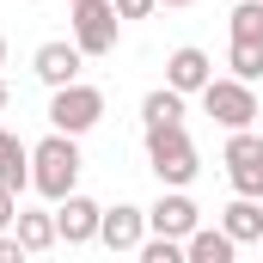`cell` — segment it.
Masks as SVG:
<instances>
[{
    "mask_svg": "<svg viewBox=\"0 0 263 263\" xmlns=\"http://www.w3.org/2000/svg\"><path fill=\"white\" fill-rule=\"evenodd\" d=\"M141 147H147V172L159 178V190H190L202 172V153L184 123H153L141 129Z\"/></svg>",
    "mask_w": 263,
    "mask_h": 263,
    "instance_id": "obj_1",
    "label": "cell"
},
{
    "mask_svg": "<svg viewBox=\"0 0 263 263\" xmlns=\"http://www.w3.org/2000/svg\"><path fill=\"white\" fill-rule=\"evenodd\" d=\"M80 135L49 129L43 141H31V190L43 202H62L67 190H80Z\"/></svg>",
    "mask_w": 263,
    "mask_h": 263,
    "instance_id": "obj_2",
    "label": "cell"
},
{
    "mask_svg": "<svg viewBox=\"0 0 263 263\" xmlns=\"http://www.w3.org/2000/svg\"><path fill=\"white\" fill-rule=\"evenodd\" d=\"M196 98H202V110H208L220 129H251V123L263 117V110H257V86L239 80V73H214Z\"/></svg>",
    "mask_w": 263,
    "mask_h": 263,
    "instance_id": "obj_3",
    "label": "cell"
},
{
    "mask_svg": "<svg viewBox=\"0 0 263 263\" xmlns=\"http://www.w3.org/2000/svg\"><path fill=\"white\" fill-rule=\"evenodd\" d=\"M67 12H73L67 25H73V43L86 49V62L117 49V37H123V12H117V0H73Z\"/></svg>",
    "mask_w": 263,
    "mask_h": 263,
    "instance_id": "obj_4",
    "label": "cell"
},
{
    "mask_svg": "<svg viewBox=\"0 0 263 263\" xmlns=\"http://www.w3.org/2000/svg\"><path fill=\"white\" fill-rule=\"evenodd\" d=\"M104 123V92L98 86H86V80H73V86H55L49 92V129L62 135H86Z\"/></svg>",
    "mask_w": 263,
    "mask_h": 263,
    "instance_id": "obj_5",
    "label": "cell"
},
{
    "mask_svg": "<svg viewBox=\"0 0 263 263\" xmlns=\"http://www.w3.org/2000/svg\"><path fill=\"white\" fill-rule=\"evenodd\" d=\"M220 165H227L233 196H263V135H257V129H227V153H220Z\"/></svg>",
    "mask_w": 263,
    "mask_h": 263,
    "instance_id": "obj_6",
    "label": "cell"
},
{
    "mask_svg": "<svg viewBox=\"0 0 263 263\" xmlns=\"http://www.w3.org/2000/svg\"><path fill=\"white\" fill-rule=\"evenodd\" d=\"M80 67H86V49H80L73 37H49V43H37V55H31V73H37L49 92H55V86H73Z\"/></svg>",
    "mask_w": 263,
    "mask_h": 263,
    "instance_id": "obj_7",
    "label": "cell"
},
{
    "mask_svg": "<svg viewBox=\"0 0 263 263\" xmlns=\"http://www.w3.org/2000/svg\"><path fill=\"white\" fill-rule=\"evenodd\" d=\"M55 208V233H62V245H92L98 239V220H104V202L80 196V190H67L62 202H49Z\"/></svg>",
    "mask_w": 263,
    "mask_h": 263,
    "instance_id": "obj_8",
    "label": "cell"
},
{
    "mask_svg": "<svg viewBox=\"0 0 263 263\" xmlns=\"http://www.w3.org/2000/svg\"><path fill=\"white\" fill-rule=\"evenodd\" d=\"M202 227V208L190 202V190H159V202L147 208V233H165V239H190Z\"/></svg>",
    "mask_w": 263,
    "mask_h": 263,
    "instance_id": "obj_9",
    "label": "cell"
},
{
    "mask_svg": "<svg viewBox=\"0 0 263 263\" xmlns=\"http://www.w3.org/2000/svg\"><path fill=\"white\" fill-rule=\"evenodd\" d=\"M141 239H147V208H135V202L104 208V220H98V245H110V251H141Z\"/></svg>",
    "mask_w": 263,
    "mask_h": 263,
    "instance_id": "obj_10",
    "label": "cell"
},
{
    "mask_svg": "<svg viewBox=\"0 0 263 263\" xmlns=\"http://www.w3.org/2000/svg\"><path fill=\"white\" fill-rule=\"evenodd\" d=\"M208 80H214V55H208V49L184 43V49H172V55H165V86H178L184 98H196Z\"/></svg>",
    "mask_w": 263,
    "mask_h": 263,
    "instance_id": "obj_11",
    "label": "cell"
},
{
    "mask_svg": "<svg viewBox=\"0 0 263 263\" xmlns=\"http://www.w3.org/2000/svg\"><path fill=\"white\" fill-rule=\"evenodd\" d=\"M12 233H18V245H25L31 257H37V251H49V245H62V233H55V208H25V202H18Z\"/></svg>",
    "mask_w": 263,
    "mask_h": 263,
    "instance_id": "obj_12",
    "label": "cell"
},
{
    "mask_svg": "<svg viewBox=\"0 0 263 263\" xmlns=\"http://www.w3.org/2000/svg\"><path fill=\"white\" fill-rule=\"evenodd\" d=\"M220 227H227L239 245H263V196H233L220 208Z\"/></svg>",
    "mask_w": 263,
    "mask_h": 263,
    "instance_id": "obj_13",
    "label": "cell"
},
{
    "mask_svg": "<svg viewBox=\"0 0 263 263\" xmlns=\"http://www.w3.org/2000/svg\"><path fill=\"white\" fill-rule=\"evenodd\" d=\"M184 257L190 263H233L239 257V239H233L227 227H196V233L184 239Z\"/></svg>",
    "mask_w": 263,
    "mask_h": 263,
    "instance_id": "obj_14",
    "label": "cell"
},
{
    "mask_svg": "<svg viewBox=\"0 0 263 263\" xmlns=\"http://www.w3.org/2000/svg\"><path fill=\"white\" fill-rule=\"evenodd\" d=\"M0 184L6 190H31V141H18L12 129H0Z\"/></svg>",
    "mask_w": 263,
    "mask_h": 263,
    "instance_id": "obj_15",
    "label": "cell"
},
{
    "mask_svg": "<svg viewBox=\"0 0 263 263\" xmlns=\"http://www.w3.org/2000/svg\"><path fill=\"white\" fill-rule=\"evenodd\" d=\"M153 123H184V92L178 86H153L141 98V129H153Z\"/></svg>",
    "mask_w": 263,
    "mask_h": 263,
    "instance_id": "obj_16",
    "label": "cell"
},
{
    "mask_svg": "<svg viewBox=\"0 0 263 263\" xmlns=\"http://www.w3.org/2000/svg\"><path fill=\"white\" fill-rule=\"evenodd\" d=\"M227 67L257 86L263 80V37H233V43H227Z\"/></svg>",
    "mask_w": 263,
    "mask_h": 263,
    "instance_id": "obj_17",
    "label": "cell"
},
{
    "mask_svg": "<svg viewBox=\"0 0 263 263\" xmlns=\"http://www.w3.org/2000/svg\"><path fill=\"white\" fill-rule=\"evenodd\" d=\"M135 257H141V263H190V257H184V239H165V233H147Z\"/></svg>",
    "mask_w": 263,
    "mask_h": 263,
    "instance_id": "obj_18",
    "label": "cell"
},
{
    "mask_svg": "<svg viewBox=\"0 0 263 263\" xmlns=\"http://www.w3.org/2000/svg\"><path fill=\"white\" fill-rule=\"evenodd\" d=\"M227 31L233 37H263V0H239L233 18H227Z\"/></svg>",
    "mask_w": 263,
    "mask_h": 263,
    "instance_id": "obj_19",
    "label": "cell"
},
{
    "mask_svg": "<svg viewBox=\"0 0 263 263\" xmlns=\"http://www.w3.org/2000/svg\"><path fill=\"white\" fill-rule=\"evenodd\" d=\"M12 220H18V190L0 184V233H12Z\"/></svg>",
    "mask_w": 263,
    "mask_h": 263,
    "instance_id": "obj_20",
    "label": "cell"
},
{
    "mask_svg": "<svg viewBox=\"0 0 263 263\" xmlns=\"http://www.w3.org/2000/svg\"><path fill=\"white\" fill-rule=\"evenodd\" d=\"M18 257H31V251L18 245V233H0V263H18Z\"/></svg>",
    "mask_w": 263,
    "mask_h": 263,
    "instance_id": "obj_21",
    "label": "cell"
},
{
    "mask_svg": "<svg viewBox=\"0 0 263 263\" xmlns=\"http://www.w3.org/2000/svg\"><path fill=\"white\" fill-rule=\"evenodd\" d=\"M153 6H159V0H117V12H123V18H147Z\"/></svg>",
    "mask_w": 263,
    "mask_h": 263,
    "instance_id": "obj_22",
    "label": "cell"
},
{
    "mask_svg": "<svg viewBox=\"0 0 263 263\" xmlns=\"http://www.w3.org/2000/svg\"><path fill=\"white\" fill-rule=\"evenodd\" d=\"M6 104H12V92H6V80H0V110H6Z\"/></svg>",
    "mask_w": 263,
    "mask_h": 263,
    "instance_id": "obj_23",
    "label": "cell"
},
{
    "mask_svg": "<svg viewBox=\"0 0 263 263\" xmlns=\"http://www.w3.org/2000/svg\"><path fill=\"white\" fill-rule=\"evenodd\" d=\"M159 6H196V0H159Z\"/></svg>",
    "mask_w": 263,
    "mask_h": 263,
    "instance_id": "obj_24",
    "label": "cell"
},
{
    "mask_svg": "<svg viewBox=\"0 0 263 263\" xmlns=\"http://www.w3.org/2000/svg\"><path fill=\"white\" fill-rule=\"evenodd\" d=\"M0 67H6V37H0Z\"/></svg>",
    "mask_w": 263,
    "mask_h": 263,
    "instance_id": "obj_25",
    "label": "cell"
},
{
    "mask_svg": "<svg viewBox=\"0 0 263 263\" xmlns=\"http://www.w3.org/2000/svg\"><path fill=\"white\" fill-rule=\"evenodd\" d=\"M67 6H73V0H67Z\"/></svg>",
    "mask_w": 263,
    "mask_h": 263,
    "instance_id": "obj_26",
    "label": "cell"
}]
</instances>
